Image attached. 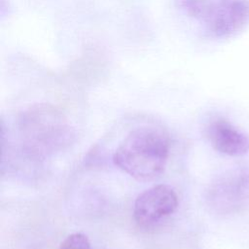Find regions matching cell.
I'll list each match as a JSON object with an SVG mask.
<instances>
[{
    "mask_svg": "<svg viewBox=\"0 0 249 249\" xmlns=\"http://www.w3.org/2000/svg\"><path fill=\"white\" fill-rule=\"evenodd\" d=\"M169 139L160 128L140 126L131 130L116 149L113 161L137 180H152L165 168Z\"/></svg>",
    "mask_w": 249,
    "mask_h": 249,
    "instance_id": "cell-1",
    "label": "cell"
},
{
    "mask_svg": "<svg viewBox=\"0 0 249 249\" xmlns=\"http://www.w3.org/2000/svg\"><path fill=\"white\" fill-rule=\"evenodd\" d=\"M182 6L217 38L231 37L249 22L247 0H182Z\"/></svg>",
    "mask_w": 249,
    "mask_h": 249,
    "instance_id": "cell-2",
    "label": "cell"
},
{
    "mask_svg": "<svg viewBox=\"0 0 249 249\" xmlns=\"http://www.w3.org/2000/svg\"><path fill=\"white\" fill-rule=\"evenodd\" d=\"M20 128L27 148L38 155L53 152L67 144L72 135L63 117L47 106L26 112L21 119Z\"/></svg>",
    "mask_w": 249,
    "mask_h": 249,
    "instance_id": "cell-3",
    "label": "cell"
},
{
    "mask_svg": "<svg viewBox=\"0 0 249 249\" xmlns=\"http://www.w3.org/2000/svg\"><path fill=\"white\" fill-rule=\"evenodd\" d=\"M205 200L219 216L243 213L249 207V165L241 164L217 176L206 191Z\"/></svg>",
    "mask_w": 249,
    "mask_h": 249,
    "instance_id": "cell-4",
    "label": "cell"
},
{
    "mask_svg": "<svg viewBox=\"0 0 249 249\" xmlns=\"http://www.w3.org/2000/svg\"><path fill=\"white\" fill-rule=\"evenodd\" d=\"M177 206L178 196L174 189L168 185H156L136 197L133 218L141 227H153L170 216Z\"/></svg>",
    "mask_w": 249,
    "mask_h": 249,
    "instance_id": "cell-5",
    "label": "cell"
},
{
    "mask_svg": "<svg viewBox=\"0 0 249 249\" xmlns=\"http://www.w3.org/2000/svg\"><path fill=\"white\" fill-rule=\"evenodd\" d=\"M206 136L211 146L224 155L240 157L249 152V136L225 119L211 121L206 127Z\"/></svg>",
    "mask_w": 249,
    "mask_h": 249,
    "instance_id": "cell-6",
    "label": "cell"
},
{
    "mask_svg": "<svg viewBox=\"0 0 249 249\" xmlns=\"http://www.w3.org/2000/svg\"><path fill=\"white\" fill-rule=\"evenodd\" d=\"M59 249H91L88 237L81 232L68 235L60 244Z\"/></svg>",
    "mask_w": 249,
    "mask_h": 249,
    "instance_id": "cell-7",
    "label": "cell"
}]
</instances>
